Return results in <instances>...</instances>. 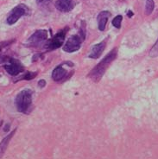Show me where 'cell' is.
<instances>
[{"instance_id": "cell-7", "label": "cell", "mask_w": 158, "mask_h": 159, "mask_svg": "<svg viewBox=\"0 0 158 159\" xmlns=\"http://www.w3.org/2000/svg\"><path fill=\"white\" fill-rule=\"evenodd\" d=\"M47 32L45 30H36L28 40V43L30 45H38L43 41L47 40Z\"/></svg>"}, {"instance_id": "cell-6", "label": "cell", "mask_w": 158, "mask_h": 159, "mask_svg": "<svg viewBox=\"0 0 158 159\" xmlns=\"http://www.w3.org/2000/svg\"><path fill=\"white\" fill-rule=\"evenodd\" d=\"M9 61H10V64L5 65L4 68L11 75H16L19 73L24 71V67L20 63L19 61L16 59H10Z\"/></svg>"}, {"instance_id": "cell-17", "label": "cell", "mask_w": 158, "mask_h": 159, "mask_svg": "<svg viewBox=\"0 0 158 159\" xmlns=\"http://www.w3.org/2000/svg\"><path fill=\"white\" fill-rule=\"evenodd\" d=\"M38 86L40 88H44L46 86V81L44 80H40L39 82H38Z\"/></svg>"}, {"instance_id": "cell-14", "label": "cell", "mask_w": 158, "mask_h": 159, "mask_svg": "<svg viewBox=\"0 0 158 159\" xmlns=\"http://www.w3.org/2000/svg\"><path fill=\"white\" fill-rule=\"evenodd\" d=\"M123 16L121 15H119V16H115L113 20H112V25L114 26L115 28L119 29L121 27V23H122Z\"/></svg>"}, {"instance_id": "cell-19", "label": "cell", "mask_w": 158, "mask_h": 159, "mask_svg": "<svg viewBox=\"0 0 158 159\" xmlns=\"http://www.w3.org/2000/svg\"><path fill=\"white\" fill-rule=\"evenodd\" d=\"M132 16H133V12L131 11H128V16H129V17H131Z\"/></svg>"}, {"instance_id": "cell-8", "label": "cell", "mask_w": 158, "mask_h": 159, "mask_svg": "<svg viewBox=\"0 0 158 159\" xmlns=\"http://www.w3.org/2000/svg\"><path fill=\"white\" fill-rule=\"evenodd\" d=\"M56 7L60 11L68 12L74 7V0H57L56 3Z\"/></svg>"}, {"instance_id": "cell-2", "label": "cell", "mask_w": 158, "mask_h": 159, "mask_svg": "<svg viewBox=\"0 0 158 159\" xmlns=\"http://www.w3.org/2000/svg\"><path fill=\"white\" fill-rule=\"evenodd\" d=\"M16 109L20 112H28L32 104V91L29 89H24L17 94L15 99Z\"/></svg>"}, {"instance_id": "cell-15", "label": "cell", "mask_w": 158, "mask_h": 159, "mask_svg": "<svg viewBox=\"0 0 158 159\" xmlns=\"http://www.w3.org/2000/svg\"><path fill=\"white\" fill-rule=\"evenodd\" d=\"M150 57H156V56H158V40L153 46V48L150 49Z\"/></svg>"}, {"instance_id": "cell-3", "label": "cell", "mask_w": 158, "mask_h": 159, "mask_svg": "<svg viewBox=\"0 0 158 159\" xmlns=\"http://www.w3.org/2000/svg\"><path fill=\"white\" fill-rule=\"evenodd\" d=\"M28 13V7H27L25 4H19V5L16 6V7L11 11L10 15H9L8 17H7V23H8L10 25H12V24H15L16 22H17L21 16H24V15H27Z\"/></svg>"}, {"instance_id": "cell-4", "label": "cell", "mask_w": 158, "mask_h": 159, "mask_svg": "<svg viewBox=\"0 0 158 159\" xmlns=\"http://www.w3.org/2000/svg\"><path fill=\"white\" fill-rule=\"evenodd\" d=\"M84 39L81 37L80 35H74L71 37H69V39L67 40L66 44L64 45L63 50L68 53H73V52L79 50L80 48L81 43L83 42Z\"/></svg>"}, {"instance_id": "cell-11", "label": "cell", "mask_w": 158, "mask_h": 159, "mask_svg": "<svg viewBox=\"0 0 158 159\" xmlns=\"http://www.w3.org/2000/svg\"><path fill=\"white\" fill-rule=\"evenodd\" d=\"M66 73L67 71L64 69L62 67H57L54 69V71L52 73V78L55 80H61V79H63L64 76L66 75Z\"/></svg>"}, {"instance_id": "cell-12", "label": "cell", "mask_w": 158, "mask_h": 159, "mask_svg": "<svg viewBox=\"0 0 158 159\" xmlns=\"http://www.w3.org/2000/svg\"><path fill=\"white\" fill-rule=\"evenodd\" d=\"M15 132H16V130H14L10 135L7 136L6 138H4V140H3V141L1 142V143H0V157H1V156L4 154V152L5 151V150H6V148H7V145H8L10 140H11V139L12 138V136L14 135Z\"/></svg>"}, {"instance_id": "cell-9", "label": "cell", "mask_w": 158, "mask_h": 159, "mask_svg": "<svg viewBox=\"0 0 158 159\" xmlns=\"http://www.w3.org/2000/svg\"><path fill=\"white\" fill-rule=\"evenodd\" d=\"M105 48H106V42H101V43L94 45L93 48H92L91 53L89 55V58H92V59H98L99 56L102 55Z\"/></svg>"}, {"instance_id": "cell-10", "label": "cell", "mask_w": 158, "mask_h": 159, "mask_svg": "<svg viewBox=\"0 0 158 159\" xmlns=\"http://www.w3.org/2000/svg\"><path fill=\"white\" fill-rule=\"evenodd\" d=\"M111 16V13L107 11H101L99 14L98 16V27H99V30L103 31L105 29H106V26L107 21H108V18Z\"/></svg>"}, {"instance_id": "cell-1", "label": "cell", "mask_w": 158, "mask_h": 159, "mask_svg": "<svg viewBox=\"0 0 158 159\" xmlns=\"http://www.w3.org/2000/svg\"><path fill=\"white\" fill-rule=\"evenodd\" d=\"M118 54V49L113 48L111 51L109 52V54L107 55L104 59L99 62L96 67H95L90 73H89V77L93 79L94 81H99L100 79L102 78L103 75L105 74V72L108 68V66L116 59Z\"/></svg>"}, {"instance_id": "cell-5", "label": "cell", "mask_w": 158, "mask_h": 159, "mask_svg": "<svg viewBox=\"0 0 158 159\" xmlns=\"http://www.w3.org/2000/svg\"><path fill=\"white\" fill-rule=\"evenodd\" d=\"M68 28H66L63 30H61L59 33H57L56 36H54L47 44L46 47L48 49H56L59 48L61 46H62V44L64 43V38L66 36V31H67Z\"/></svg>"}, {"instance_id": "cell-18", "label": "cell", "mask_w": 158, "mask_h": 159, "mask_svg": "<svg viewBox=\"0 0 158 159\" xmlns=\"http://www.w3.org/2000/svg\"><path fill=\"white\" fill-rule=\"evenodd\" d=\"M49 1H51V0H37V3L38 4H47Z\"/></svg>"}, {"instance_id": "cell-13", "label": "cell", "mask_w": 158, "mask_h": 159, "mask_svg": "<svg viewBox=\"0 0 158 159\" xmlns=\"http://www.w3.org/2000/svg\"><path fill=\"white\" fill-rule=\"evenodd\" d=\"M155 8L154 0H146V5H145V14L147 16L150 15Z\"/></svg>"}, {"instance_id": "cell-16", "label": "cell", "mask_w": 158, "mask_h": 159, "mask_svg": "<svg viewBox=\"0 0 158 159\" xmlns=\"http://www.w3.org/2000/svg\"><path fill=\"white\" fill-rule=\"evenodd\" d=\"M36 75H37V73H36V72H34V73L29 72V73H27V74L25 75V76L24 77V79L27 80H30L34 79Z\"/></svg>"}]
</instances>
